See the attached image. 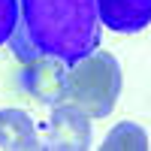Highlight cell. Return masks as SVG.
<instances>
[{"label":"cell","instance_id":"7a4b0ae2","mask_svg":"<svg viewBox=\"0 0 151 151\" xmlns=\"http://www.w3.org/2000/svg\"><path fill=\"white\" fill-rule=\"evenodd\" d=\"M121 94V64L112 52H91L88 58L70 64L67 94L70 106L82 109L88 118H106Z\"/></svg>","mask_w":151,"mask_h":151},{"label":"cell","instance_id":"52a82bcc","mask_svg":"<svg viewBox=\"0 0 151 151\" xmlns=\"http://www.w3.org/2000/svg\"><path fill=\"white\" fill-rule=\"evenodd\" d=\"M103 148L106 151H145L148 148V133L133 121H121L106 133Z\"/></svg>","mask_w":151,"mask_h":151},{"label":"cell","instance_id":"8992f818","mask_svg":"<svg viewBox=\"0 0 151 151\" xmlns=\"http://www.w3.org/2000/svg\"><path fill=\"white\" fill-rule=\"evenodd\" d=\"M40 136H36V124L27 112L21 109H0V148L9 151H30L40 148Z\"/></svg>","mask_w":151,"mask_h":151},{"label":"cell","instance_id":"ba28073f","mask_svg":"<svg viewBox=\"0 0 151 151\" xmlns=\"http://www.w3.org/2000/svg\"><path fill=\"white\" fill-rule=\"evenodd\" d=\"M18 21V0H0V45L9 42Z\"/></svg>","mask_w":151,"mask_h":151},{"label":"cell","instance_id":"5b68a950","mask_svg":"<svg viewBox=\"0 0 151 151\" xmlns=\"http://www.w3.org/2000/svg\"><path fill=\"white\" fill-rule=\"evenodd\" d=\"M97 15L115 33H139L151 24V0H97Z\"/></svg>","mask_w":151,"mask_h":151},{"label":"cell","instance_id":"3957f363","mask_svg":"<svg viewBox=\"0 0 151 151\" xmlns=\"http://www.w3.org/2000/svg\"><path fill=\"white\" fill-rule=\"evenodd\" d=\"M67 70H70V64H64V60H58V58L21 60L18 85H21V91L27 97L55 106L67 94Z\"/></svg>","mask_w":151,"mask_h":151},{"label":"cell","instance_id":"277c9868","mask_svg":"<svg viewBox=\"0 0 151 151\" xmlns=\"http://www.w3.org/2000/svg\"><path fill=\"white\" fill-rule=\"evenodd\" d=\"M48 145L60 151H85L91 148V118L67 100L55 103L48 115Z\"/></svg>","mask_w":151,"mask_h":151},{"label":"cell","instance_id":"6da1fadb","mask_svg":"<svg viewBox=\"0 0 151 151\" xmlns=\"http://www.w3.org/2000/svg\"><path fill=\"white\" fill-rule=\"evenodd\" d=\"M18 60L58 58L64 64L100 48L97 0H18V21L9 36Z\"/></svg>","mask_w":151,"mask_h":151}]
</instances>
